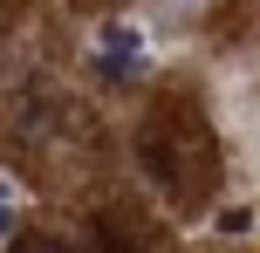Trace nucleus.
<instances>
[{"instance_id": "7ed1b4c3", "label": "nucleus", "mask_w": 260, "mask_h": 253, "mask_svg": "<svg viewBox=\"0 0 260 253\" xmlns=\"http://www.w3.org/2000/svg\"><path fill=\"white\" fill-rule=\"evenodd\" d=\"M96 253H137V246H130V233L117 219H103V226H96Z\"/></svg>"}, {"instance_id": "f03ea898", "label": "nucleus", "mask_w": 260, "mask_h": 253, "mask_svg": "<svg viewBox=\"0 0 260 253\" xmlns=\"http://www.w3.org/2000/svg\"><path fill=\"white\" fill-rule=\"evenodd\" d=\"M7 253H76V246H62L55 233H14V246Z\"/></svg>"}, {"instance_id": "20e7f679", "label": "nucleus", "mask_w": 260, "mask_h": 253, "mask_svg": "<svg viewBox=\"0 0 260 253\" xmlns=\"http://www.w3.org/2000/svg\"><path fill=\"white\" fill-rule=\"evenodd\" d=\"M247 226H253L247 205H226V212H219V233H247Z\"/></svg>"}, {"instance_id": "f257e3e1", "label": "nucleus", "mask_w": 260, "mask_h": 253, "mask_svg": "<svg viewBox=\"0 0 260 253\" xmlns=\"http://www.w3.org/2000/svg\"><path fill=\"white\" fill-rule=\"evenodd\" d=\"M96 68H103V76H137L144 68V41H137L130 21H110L103 34H96Z\"/></svg>"}]
</instances>
